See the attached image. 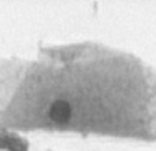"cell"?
<instances>
[{
	"label": "cell",
	"instance_id": "obj_1",
	"mask_svg": "<svg viewBox=\"0 0 156 151\" xmlns=\"http://www.w3.org/2000/svg\"><path fill=\"white\" fill-rule=\"evenodd\" d=\"M49 116L56 122H66L71 117V107L65 100H58L49 109Z\"/></svg>",
	"mask_w": 156,
	"mask_h": 151
},
{
	"label": "cell",
	"instance_id": "obj_2",
	"mask_svg": "<svg viewBox=\"0 0 156 151\" xmlns=\"http://www.w3.org/2000/svg\"><path fill=\"white\" fill-rule=\"evenodd\" d=\"M0 149L8 151H26L27 146L23 140L15 136H0Z\"/></svg>",
	"mask_w": 156,
	"mask_h": 151
}]
</instances>
